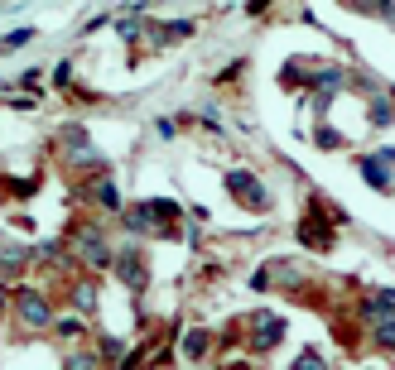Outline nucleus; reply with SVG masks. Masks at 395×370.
Instances as JSON below:
<instances>
[{"label":"nucleus","mask_w":395,"mask_h":370,"mask_svg":"<svg viewBox=\"0 0 395 370\" xmlns=\"http://www.w3.org/2000/svg\"><path fill=\"white\" fill-rule=\"evenodd\" d=\"M231 187H241V192L251 197V207H260V202H265V192H260V187H255L251 178H246V173H236V178H231Z\"/></svg>","instance_id":"f257e3e1"},{"label":"nucleus","mask_w":395,"mask_h":370,"mask_svg":"<svg viewBox=\"0 0 395 370\" xmlns=\"http://www.w3.org/2000/svg\"><path fill=\"white\" fill-rule=\"evenodd\" d=\"M25 317H29V322H44V317H49V313L39 308V298H25Z\"/></svg>","instance_id":"f03ea898"}]
</instances>
